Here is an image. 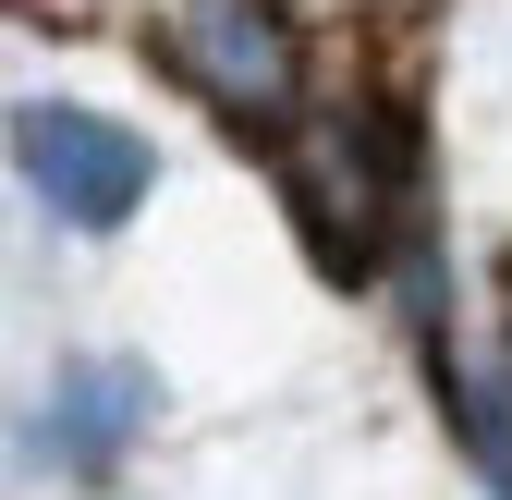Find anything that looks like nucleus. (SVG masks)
I'll use <instances>...</instances> for the list:
<instances>
[{
  "mask_svg": "<svg viewBox=\"0 0 512 500\" xmlns=\"http://www.w3.org/2000/svg\"><path fill=\"white\" fill-rule=\"evenodd\" d=\"M13 159H25L37 208L61 232H122V220L147 208V183H159V147L135 135V122L74 110V98H25L13 110Z\"/></svg>",
  "mask_w": 512,
  "mask_h": 500,
  "instance_id": "obj_1",
  "label": "nucleus"
},
{
  "mask_svg": "<svg viewBox=\"0 0 512 500\" xmlns=\"http://www.w3.org/2000/svg\"><path fill=\"white\" fill-rule=\"evenodd\" d=\"M147 415H159V379L135 354H74L49 379V452H61V476H110L147 440Z\"/></svg>",
  "mask_w": 512,
  "mask_h": 500,
  "instance_id": "obj_2",
  "label": "nucleus"
},
{
  "mask_svg": "<svg viewBox=\"0 0 512 500\" xmlns=\"http://www.w3.org/2000/svg\"><path fill=\"white\" fill-rule=\"evenodd\" d=\"M342 171L378 208H415V183H427V110H415V86H354L342 98Z\"/></svg>",
  "mask_w": 512,
  "mask_h": 500,
  "instance_id": "obj_3",
  "label": "nucleus"
}]
</instances>
